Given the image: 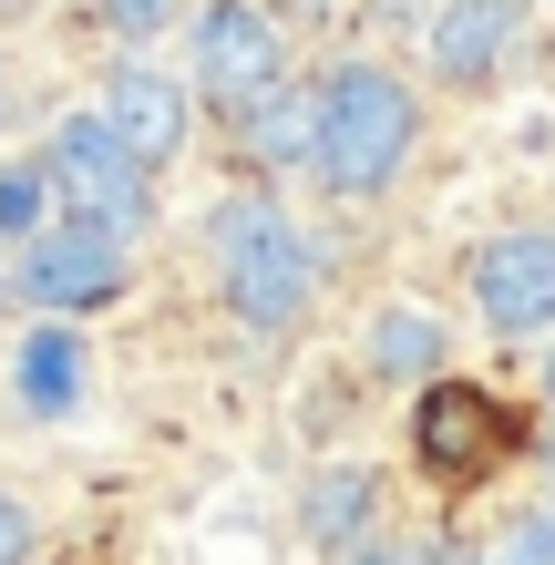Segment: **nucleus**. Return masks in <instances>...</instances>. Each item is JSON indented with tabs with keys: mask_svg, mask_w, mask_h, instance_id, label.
<instances>
[{
	"mask_svg": "<svg viewBox=\"0 0 555 565\" xmlns=\"http://www.w3.org/2000/svg\"><path fill=\"white\" fill-rule=\"evenodd\" d=\"M412 145H421V93L391 73V62H340V73L319 83V154H309V175L330 195H381L412 164Z\"/></svg>",
	"mask_w": 555,
	"mask_h": 565,
	"instance_id": "f257e3e1",
	"label": "nucleus"
},
{
	"mask_svg": "<svg viewBox=\"0 0 555 565\" xmlns=\"http://www.w3.org/2000/svg\"><path fill=\"white\" fill-rule=\"evenodd\" d=\"M206 257H216V288L247 329H299L309 319L319 268H309V237L288 226L278 195H226L206 216Z\"/></svg>",
	"mask_w": 555,
	"mask_h": 565,
	"instance_id": "f03ea898",
	"label": "nucleus"
},
{
	"mask_svg": "<svg viewBox=\"0 0 555 565\" xmlns=\"http://www.w3.org/2000/svg\"><path fill=\"white\" fill-rule=\"evenodd\" d=\"M42 154H52V185H62V206H73V216L114 226V237H145V216H154V164L104 124V104H93V114H62Z\"/></svg>",
	"mask_w": 555,
	"mask_h": 565,
	"instance_id": "7ed1b4c3",
	"label": "nucleus"
},
{
	"mask_svg": "<svg viewBox=\"0 0 555 565\" xmlns=\"http://www.w3.org/2000/svg\"><path fill=\"white\" fill-rule=\"evenodd\" d=\"M185 73H195V93H216V104L237 114V104L288 83V31L257 11V0H206L195 31H185Z\"/></svg>",
	"mask_w": 555,
	"mask_h": 565,
	"instance_id": "20e7f679",
	"label": "nucleus"
},
{
	"mask_svg": "<svg viewBox=\"0 0 555 565\" xmlns=\"http://www.w3.org/2000/svg\"><path fill=\"white\" fill-rule=\"evenodd\" d=\"M135 237H114V226L93 216H62L42 226V237H21V298H42V309H114L124 288H135V257H124Z\"/></svg>",
	"mask_w": 555,
	"mask_h": 565,
	"instance_id": "39448f33",
	"label": "nucleus"
},
{
	"mask_svg": "<svg viewBox=\"0 0 555 565\" xmlns=\"http://www.w3.org/2000/svg\"><path fill=\"white\" fill-rule=\"evenodd\" d=\"M412 452H421V473H433V483H483V473L514 452V412H504L483 381H421Z\"/></svg>",
	"mask_w": 555,
	"mask_h": 565,
	"instance_id": "423d86ee",
	"label": "nucleus"
},
{
	"mask_svg": "<svg viewBox=\"0 0 555 565\" xmlns=\"http://www.w3.org/2000/svg\"><path fill=\"white\" fill-rule=\"evenodd\" d=\"M473 309H483L494 340L555 329V237H545V226H504V237L473 257Z\"/></svg>",
	"mask_w": 555,
	"mask_h": 565,
	"instance_id": "0eeeda50",
	"label": "nucleus"
},
{
	"mask_svg": "<svg viewBox=\"0 0 555 565\" xmlns=\"http://www.w3.org/2000/svg\"><path fill=\"white\" fill-rule=\"evenodd\" d=\"M104 124L124 145H135L145 164H175L185 135H195V104L175 93V73H154V62H124V73L104 83Z\"/></svg>",
	"mask_w": 555,
	"mask_h": 565,
	"instance_id": "6e6552de",
	"label": "nucleus"
},
{
	"mask_svg": "<svg viewBox=\"0 0 555 565\" xmlns=\"http://www.w3.org/2000/svg\"><path fill=\"white\" fill-rule=\"evenodd\" d=\"M514 31H525V0H442L433 11V73L442 83H494L504 73V52H514Z\"/></svg>",
	"mask_w": 555,
	"mask_h": 565,
	"instance_id": "1a4fd4ad",
	"label": "nucleus"
},
{
	"mask_svg": "<svg viewBox=\"0 0 555 565\" xmlns=\"http://www.w3.org/2000/svg\"><path fill=\"white\" fill-rule=\"evenodd\" d=\"M11 391H21V412H31V422H73V402H83V340H73L62 319L21 329V350H11Z\"/></svg>",
	"mask_w": 555,
	"mask_h": 565,
	"instance_id": "9d476101",
	"label": "nucleus"
},
{
	"mask_svg": "<svg viewBox=\"0 0 555 565\" xmlns=\"http://www.w3.org/2000/svg\"><path fill=\"white\" fill-rule=\"evenodd\" d=\"M237 135L257 164H309L319 154V83H278V93H257V104H237Z\"/></svg>",
	"mask_w": 555,
	"mask_h": 565,
	"instance_id": "9b49d317",
	"label": "nucleus"
},
{
	"mask_svg": "<svg viewBox=\"0 0 555 565\" xmlns=\"http://www.w3.org/2000/svg\"><path fill=\"white\" fill-rule=\"evenodd\" d=\"M371 504H381V473H371V462H340V473L309 483V535L330 545V555L371 545Z\"/></svg>",
	"mask_w": 555,
	"mask_h": 565,
	"instance_id": "f8f14e48",
	"label": "nucleus"
},
{
	"mask_svg": "<svg viewBox=\"0 0 555 565\" xmlns=\"http://www.w3.org/2000/svg\"><path fill=\"white\" fill-rule=\"evenodd\" d=\"M371 371L381 381H442V319L433 309H381L371 319Z\"/></svg>",
	"mask_w": 555,
	"mask_h": 565,
	"instance_id": "ddd939ff",
	"label": "nucleus"
},
{
	"mask_svg": "<svg viewBox=\"0 0 555 565\" xmlns=\"http://www.w3.org/2000/svg\"><path fill=\"white\" fill-rule=\"evenodd\" d=\"M52 154H21V164H0V237H42L52 226Z\"/></svg>",
	"mask_w": 555,
	"mask_h": 565,
	"instance_id": "4468645a",
	"label": "nucleus"
},
{
	"mask_svg": "<svg viewBox=\"0 0 555 565\" xmlns=\"http://www.w3.org/2000/svg\"><path fill=\"white\" fill-rule=\"evenodd\" d=\"M483 565H555V514H514Z\"/></svg>",
	"mask_w": 555,
	"mask_h": 565,
	"instance_id": "2eb2a0df",
	"label": "nucleus"
},
{
	"mask_svg": "<svg viewBox=\"0 0 555 565\" xmlns=\"http://www.w3.org/2000/svg\"><path fill=\"white\" fill-rule=\"evenodd\" d=\"M93 21H104L114 42H154V31L175 21V0H93Z\"/></svg>",
	"mask_w": 555,
	"mask_h": 565,
	"instance_id": "dca6fc26",
	"label": "nucleus"
},
{
	"mask_svg": "<svg viewBox=\"0 0 555 565\" xmlns=\"http://www.w3.org/2000/svg\"><path fill=\"white\" fill-rule=\"evenodd\" d=\"M0 565H31V504L0 483Z\"/></svg>",
	"mask_w": 555,
	"mask_h": 565,
	"instance_id": "f3484780",
	"label": "nucleus"
},
{
	"mask_svg": "<svg viewBox=\"0 0 555 565\" xmlns=\"http://www.w3.org/2000/svg\"><path fill=\"white\" fill-rule=\"evenodd\" d=\"M0 11H21V0H0Z\"/></svg>",
	"mask_w": 555,
	"mask_h": 565,
	"instance_id": "a211bd4d",
	"label": "nucleus"
}]
</instances>
